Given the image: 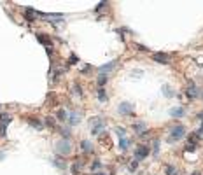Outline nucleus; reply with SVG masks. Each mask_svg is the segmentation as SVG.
Instances as JSON below:
<instances>
[{
  "label": "nucleus",
  "instance_id": "1",
  "mask_svg": "<svg viewBox=\"0 0 203 175\" xmlns=\"http://www.w3.org/2000/svg\"><path fill=\"white\" fill-rule=\"evenodd\" d=\"M184 135H186V128H184L182 124H177V126H173V128H172V131H170V137H168V142L179 140V138H182Z\"/></svg>",
  "mask_w": 203,
  "mask_h": 175
},
{
  "label": "nucleus",
  "instance_id": "2",
  "mask_svg": "<svg viewBox=\"0 0 203 175\" xmlns=\"http://www.w3.org/2000/svg\"><path fill=\"white\" fill-rule=\"evenodd\" d=\"M89 124H91V133H93V135H98V133L105 128V123L102 121V117H93V119L89 121Z\"/></svg>",
  "mask_w": 203,
  "mask_h": 175
},
{
  "label": "nucleus",
  "instance_id": "3",
  "mask_svg": "<svg viewBox=\"0 0 203 175\" xmlns=\"http://www.w3.org/2000/svg\"><path fill=\"white\" fill-rule=\"evenodd\" d=\"M117 110H119V114H123V116H133V103L123 102V103H119Z\"/></svg>",
  "mask_w": 203,
  "mask_h": 175
},
{
  "label": "nucleus",
  "instance_id": "4",
  "mask_svg": "<svg viewBox=\"0 0 203 175\" xmlns=\"http://www.w3.org/2000/svg\"><path fill=\"white\" fill-rule=\"evenodd\" d=\"M147 156H149V147H147V145H138V147L135 149V160H137V161L145 160Z\"/></svg>",
  "mask_w": 203,
  "mask_h": 175
},
{
  "label": "nucleus",
  "instance_id": "5",
  "mask_svg": "<svg viewBox=\"0 0 203 175\" xmlns=\"http://www.w3.org/2000/svg\"><path fill=\"white\" fill-rule=\"evenodd\" d=\"M186 96H188L189 100H195V98H198V96H200V91H198V88L195 86V82H193V81H189V88L186 89Z\"/></svg>",
  "mask_w": 203,
  "mask_h": 175
},
{
  "label": "nucleus",
  "instance_id": "6",
  "mask_svg": "<svg viewBox=\"0 0 203 175\" xmlns=\"http://www.w3.org/2000/svg\"><path fill=\"white\" fill-rule=\"evenodd\" d=\"M152 60H154L156 63H163V65L170 63V56H168L166 53H154V54H152Z\"/></svg>",
  "mask_w": 203,
  "mask_h": 175
},
{
  "label": "nucleus",
  "instance_id": "7",
  "mask_svg": "<svg viewBox=\"0 0 203 175\" xmlns=\"http://www.w3.org/2000/svg\"><path fill=\"white\" fill-rule=\"evenodd\" d=\"M56 149H58L60 154H68L72 147H70V142H68V140H61V142H58V147H56Z\"/></svg>",
  "mask_w": 203,
  "mask_h": 175
},
{
  "label": "nucleus",
  "instance_id": "8",
  "mask_svg": "<svg viewBox=\"0 0 203 175\" xmlns=\"http://www.w3.org/2000/svg\"><path fill=\"white\" fill-rule=\"evenodd\" d=\"M186 114V109H182V107H173V109H170V116L172 117H182Z\"/></svg>",
  "mask_w": 203,
  "mask_h": 175
},
{
  "label": "nucleus",
  "instance_id": "9",
  "mask_svg": "<svg viewBox=\"0 0 203 175\" xmlns=\"http://www.w3.org/2000/svg\"><path fill=\"white\" fill-rule=\"evenodd\" d=\"M133 131H137L138 135H144L147 131V124L145 123H135L133 124Z\"/></svg>",
  "mask_w": 203,
  "mask_h": 175
},
{
  "label": "nucleus",
  "instance_id": "10",
  "mask_svg": "<svg viewBox=\"0 0 203 175\" xmlns=\"http://www.w3.org/2000/svg\"><path fill=\"white\" fill-rule=\"evenodd\" d=\"M37 39H39V42L40 44H44V46H47V47H51V39L49 37H46V35H37Z\"/></svg>",
  "mask_w": 203,
  "mask_h": 175
},
{
  "label": "nucleus",
  "instance_id": "11",
  "mask_svg": "<svg viewBox=\"0 0 203 175\" xmlns=\"http://www.w3.org/2000/svg\"><path fill=\"white\" fill-rule=\"evenodd\" d=\"M114 67H116V61H110V63H107V65H102V67H100L98 70H100V72L103 74V72H109V70H112Z\"/></svg>",
  "mask_w": 203,
  "mask_h": 175
},
{
  "label": "nucleus",
  "instance_id": "12",
  "mask_svg": "<svg viewBox=\"0 0 203 175\" xmlns=\"http://www.w3.org/2000/svg\"><path fill=\"white\" fill-rule=\"evenodd\" d=\"M119 147H121V151H128V147H130V140L124 137V138H119Z\"/></svg>",
  "mask_w": 203,
  "mask_h": 175
},
{
  "label": "nucleus",
  "instance_id": "13",
  "mask_svg": "<svg viewBox=\"0 0 203 175\" xmlns=\"http://www.w3.org/2000/svg\"><path fill=\"white\" fill-rule=\"evenodd\" d=\"M98 100L100 102H107V93L103 88H98Z\"/></svg>",
  "mask_w": 203,
  "mask_h": 175
},
{
  "label": "nucleus",
  "instance_id": "14",
  "mask_svg": "<svg viewBox=\"0 0 203 175\" xmlns=\"http://www.w3.org/2000/svg\"><path fill=\"white\" fill-rule=\"evenodd\" d=\"M58 119H60V121H67V119H68V112L63 110V109H60V110H58Z\"/></svg>",
  "mask_w": 203,
  "mask_h": 175
},
{
  "label": "nucleus",
  "instance_id": "15",
  "mask_svg": "<svg viewBox=\"0 0 203 175\" xmlns=\"http://www.w3.org/2000/svg\"><path fill=\"white\" fill-rule=\"evenodd\" d=\"M81 168H82V161H79V163H74V165H72V174L77 175L79 172H81Z\"/></svg>",
  "mask_w": 203,
  "mask_h": 175
},
{
  "label": "nucleus",
  "instance_id": "16",
  "mask_svg": "<svg viewBox=\"0 0 203 175\" xmlns=\"http://www.w3.org/2000/svg\"><path fill=\"white\" fill-rule=\"evenodd\" d=\"M107 81H109V77L107 75H98V88H103V84H107Z\"/></svg>",
  "mask_w": 203,
  "mask_h": 175
},
{
  "label": "nucleus",
  "instance_id": "17",
  "mask_svg": "<svg viewBox=\"0 0 203 175\" xmlns=\"http://www.w3.org/2000/svg\"><path fill=\"white\" fill-rule=\"evenodd\" d=\"M81 145H82V151H84V153H89V151H93V145H91L88 140H84Z\"/></svg>",
  "mask_w": 203,
  "mask_h": 175
},
{
  "label": "nucleus",
  "instance_id": "18",
  "mask_svg": "<svg viewBox=\"0 0 203 175\" xmlns=\"http://www.w3.org/2000/svg\"><path fill=\"white\" fill-rule=\"evenodd\" d=\"M198 142H200V137H198L196 133H193V135H189V144H195V145H196Z\"/></svg>",
  "mask_w": 203,
  "mask_h": 175
},
{
  "label": "nucleus",
  "instance_id": "19",
  "mask_svg": "<svg viewBox=\"0 0 203 175\" xmlns=\"http://www.w3.org/2000/svg\"><path fill=\"white\" fill-rule=\"evenodd\" d=\"M0 121H2V124H7V123H11V116H7V114H0Z\"/></svg>",
  "mask_w": 203,
  "mask_h": 175
},
{
  "label": "nucleus",
  "instance_id": "20",
  "mask_svg": "<svg viewBox=\"0 0 203 175\" xmlns=\"http://www.w3.org/2000/svg\"><path fill=\"white\" fill-rule=\"evenodd\" d=\"M77 123H79V116L75 112H72L70 114V124H77Z\"/></svg>",
  "mask_w": 203,
  "mask_h": 175
},
{
  "label": "nucleus",
  "instance_id": "21",
  "mask_svg": "<svg viewBox=\"0 0 203 175\" xmlns=\"http://www.w3.org/2000/svg\"><path fill=\"white\" fill-rule=\"evenodd\" d=\"M116 133H117V137H119V138H124V135H126V130L117 126V128H116Z\"/></svg>",
  "mask_w": 203,
  "mask_h": 175
},
{
  "label": "nucleus",
  "instance_id": "22",
  "mask_svg": "<svg viewBox=\"0 0 203 175\" xmlns=\"http://www.w3.org/2000/svg\"><path fill=\"white\" fill-rule=\"evenodd\" d=\"M163 93H165V96H173V91H170V88L168 86H163Z\"/></svg>",
  "mask_w": 203,
  "mask_h": 175
},
{
  "label": "nucleus",
  "instance_id": "23",
  "mask_svg": "<svg viewBox=\"0 0 203 175\" xmlns=\"http://www.w3.org/2000/svg\"><path fill=\"white\" fill-rule=\"evenodd\" d=\"M46 124H47V126H51V128H54V126H56V123H54V119H53V117H49V116L46 117Z\"/></svg>",
  "mask_w": 203,
  "mask_h": 175
},
{
  "label": "nucleus",
  "instance_id": "24",
  "mask_svg": "<svg viewBox=\"0 0 203 175\" xmlns=\"http://www.w3.org/2000/svg\"><path fill=\"white\" fill-rule=\"evenodd\" d=\"M28 123H30V124H32V126H35V128H39V130H40V128H42V124H40V123H39V121H37V119H28Z\"/></svg>",
  "mask_w": 203,
  "mask_h": 175
},
{
  "label": "nucleus",
  "instance_id": "25",
  "mask_svg": "<svg viewBox=\"0 0 203 175\" xmlns=\"http://www.w3.org/2000/svg\"><path fill=\"white\" fill-rule=\"evenodd\" d=\"M186 151H188V153H193V151H196V145L188 142V145H186Z\"/></svg>",
  "mask_w": 203,
  "mask_h": 175
},
{
  "label": "nucleus",
  "instance_id": "26",
  "mask_svg": "<svg viewBox=\"0 0 203 175\" xmlns=\"http://www.w3.org/2000/svg\"><path fill=\"white\" fill-rule=\"evenodd\" d=\"M77 61H79V58H77L75 54H70V63H72V65H75Z\"/></svg>",
  "mask_w": 203,
  "mask_h": 175
},
{
  "label": "nucleus",
  "instance_id": "27",
  "mask_svg": "<svg viewBox=\"0 0 203 175\" xmlns=\"http://www.w3.org/2000/svg\"><path fill=\"white\" fill-rule=\"evenodd\" d=\"M173 174H175L173 167H166V175H173Z\"/></svg>",
  "mask_w": 203,
  "mask_h": 175
},
{
  "label": "nucleus",
  "instance_id": "28",
  "mask_svg": "<svg viewBox=\"0 0 203 175\" xmlns=\"http://www.w3.org/2000/svg\"><path fill=\"white\" fill-rule=\"evenodd\" d=\"M105 5H107V4H105V2H100V4H98V7H96V11H102V9H103V7H105Z\"/></svg>",
  "mask_w": 203,
  "mask_h": 175
},
{
  "label": "nucleus",
  "instance_id": "29",
  "mask_svg": "<svg viewBox=\"0 0 203 175\" xmlns=\"http://www.w3.org/2000/svg\"><path fill=\"white\" fill-rule=\"evenodd\" d=\"M137 165H138V161H131V163H130V168H131V170H135V168H137Z\"/></svg>",
  "mask_w": 203,
  "mask_h": 175
},
{
  "label": "nucleus",
  "instance_id": "30",
  "mask_svg": "<svg viewBox=\"0 0 203 175\" xmlns=\"http://www.w3.org/2000/svg\"><path fill=\"white\" fill-rule=\"evenodd\" d=\"M196 135H198V137H200V138H203V124H202V128H200V130H198V131H196Z\"/></svg>",
  "mask_w": 203,
  "mask_h": 175
},
{
  "label": "nucleus",
  "instance_id": "31",
  "mask_svg": "<svg viewBox=\"0 0 203 175\" xmlns=\"http://www.w3.org/2000/svg\"><path fill=\"white\" fill-rule=\"evenodd\" d=\"M74 91H75L77 95H81V93H82V91H81V86H74Z\"/></svg>",
  "mask_w": 203,
  "mask_h": 175
},
{
  "label": "nucleus",
  "instance_id": "32",
  "mask_svg": "<svg viewBox=\"0 0 203 175\" xmlns=\"http://www.w3.org/2000/svg\"><path fill=\"white\" fill-rule=\"evenodd\" d=\"M198 119H200V121H203V112H200V114H198Z\"/></svg>",
  "mask_w": 203,
  "mask_h": 175
},
{
  "label": "nucleus",
  "instance_id": "33",
  "mask_svg": "<svg viewBox=\"0 0 203 175\" xmlns=\"http://www.w3.org/2000/svg\"><path fill=\"white\" fill-rule=\"evenodd\" d=\"M193 175H202L200 172H193Z\"/></svg>",
  "mask_w": 203,
  "mask_h": 175
},
{
  "label": "nucleus",
  "instance_id": "34",
  "mask_svg": "<svg viewBox=\"0 0 203 175\" xmlns=\"http://www.w3.org/2000/svg\"><path fill=\"white\" fill-rule=\"evenodd\" d=\"M95 175H105V174H95Z\"/></svg>",
  "mask_w": 203,
  "mask_h": 175
},
{
  "label": "nucleus",
  "instance_id": "35",
  "mask_svg": "<svg viewBox=\"0 0 203 175\" xmlns=\"http://www.w3.org/2000/svg\"><path fill=\"white\" fill-rule=\"evenodd\" d=\"M202 98H203V93H202Z\"/></svg>",
  "mask_w": 203,
  "mask_h": 175
}]
</instances>
